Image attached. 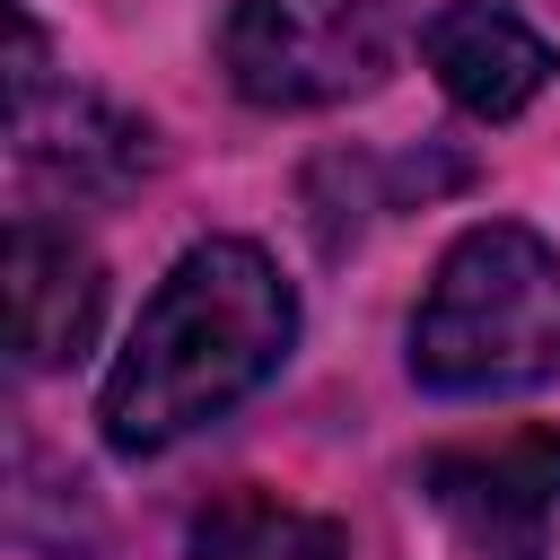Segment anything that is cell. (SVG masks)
I'll return each instance as SVG.
<instances>
[{
  "mask_svg": "<svg viewBox=\"0 0 560 560\" xmlns=\"http://www.w3.org/2000/svg\"><path fill=\"white\" fill-rule=\"evenodd\" d=\"M184 560H350V542L332 516H306L271 490H228L192 516Z\"/></svg>",
  "mask_w": 560,
  "mask_h": 560,
  "instance_id": "8",
  "label": "cell"
},
{
  "mask_svg": "<svg viewBox=\"0 0 560 560\" xmlns=\"http://www.w3.org/2000/svg\"><path fill=\"white\" fill-rule=\"evenodd\" d=\"M411 376L429 394H525L560 376V254L516 219L464 228L411 315Z\"/></svg>",
  "mask_w": 560,
  "mask_h": 560,
  "instance_id": "2",
  "label": "cell"
},
{
  "mask_svg": "<svg viewBox=\"0 0 560 560\" xmlns=\"http://www.w3.org/2000/svg\"><path fill=\"white\" fill-rule=\"evenodd\" d=\"M420 52L438 70V88L472 114V122H516L542 88H551V44L499 9V0H446L420 26Z\"/></svg>",
  "mask_w": 560,
  "mask_h": 560,
  "instance_id": "7",
  "label": "cell"
},
{
  "mask_svg": "<svg viewBox=\"0 0 560 560\" xmlns=\"http://www.w3.org/2000/svg\"><path fill=\"white\" fill-rule=\"evenodd\" d=\"M298 341V289L280 262L245 236H201L175 254V271L149 289L114 376H105V446L114 455H166L192 429L228 420L254 385L280 376Z\"/></svg>",
  "mask_w": 560,
  "mask_h": 560,
  "instance_id": "1",
  "label": "cell"
},
{
  "mask_svg": "<svg viewBox=\"0 0 560 560\" xmlns=\"http://www.w3.org/2000/svg\"><path fill=\"white\" fill-rule=\"evenodd\" d=\"M429 508L481 560H551L560 516V429H516L499 446H438L420 464Z\"/></svg>",
  "mask_w": 560,
  "mask_h": 560,
  "instance_id": "4",
  "label": "cell"
},
{
  "mask_svg": "<svg viewBox=\"0 0 560 560\" xmlns=\"http://www.w3.org/2000/svg\"><path fill=\"white\" fill-rule=\"evenodd\" d=\"M96 315H105L96 254L52 219H18L9 228V350H18V368H70L96 341Z\"/></svg>",
  "mask_w": 560,
  "mask_h": 560,
  "instance_id": "6",
  "label": "cell"
},
{
  "mask_svg": "<svg viewBox=\"0 0 560 560\" xmlns=\"http://www.w3.org/2000/svg\"><path fill=\"white\" fill-rule=\"evenodd\" d=\"M402 9L394 0H228L219 70L262 114H306L368 96L394 70Z\"/></svg>",
  "mask_w": 560,
  "mask_h": 560,
  "instance_id": "3",
  "label": "cell"
},
{
  "mask_svg": "<svg viewBox=\"0 0 560 560\" xmlns=\"http://www.w3.org/2000/svg\"><path fill=\"white\" fill-rule=\"evenodd\" d=\"M9 140H18V166L61 192H122L149 166V122L114 114L88 88L44 79V35L26 9H18V122H9Z\"/></svg>",
  "mask_w": 560,
  "mask_h": 560,
  "instance_id": "5",
  "label": "cell"
}]
</instances>
